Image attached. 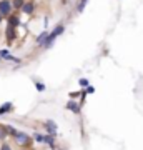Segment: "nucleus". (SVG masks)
<instances>
[{
    "instance_id": "obj_1",
    "label": "nucleus",
    "mask_w": 143,
    "mask_h": 150,
    "mask_svg": "<svg viewBox=\"0 0 143 150\" xmlns=\"http://www.w3.org/2000/svg\"><path fill=\"white\" fill-rule=\"evenodd\" d=\"M63 30H65V27L62 25V23H60V25H57V27L53 28L52 32H48L47 42H45V45H43V47H45V48H50V47H52V43L57 40V37H58L60 33H63Z\"/></svg>"
},
{
    "instance_id": "obj_2",
    "label": "nucleus",
    "mask_w": 143,
    "mask_h": 150,
    "mask_svg": "<svg viewBox=\"0 0 143 150\" xmlns=\"http://www.w3.org/2000/svg\"><path fill=\"white\" fill-rule=\"evenodd\" d=\"M12 2L10 0H0V13L4 17H10L12 13Z\"/></svg>"
},
{
    "instance_id": "obj_3",
    "label": "nucleus",
    "mask_w": 143,
    "mask_h": 150,
    "mask_svg": "<svg viewBox=\"0 0 143 150\" xmlns=\"http://www.w3.org/2000/svg\"><path fill=\"white\" fill-rule=\"evenodd\" d=\"M13 139H15V142H17L18 145H22V147L30 145V142H32V139H30V137H28L25 132H17V135L13 137Z\"/></svg>"
},
{
    "instance_id": "obj_4",
    "label": "nucleus",
    "mask_w": 143,
    "mask_h": 150,
    "mask_svg": "<svg viewBox=\"0 0 143 150\" xmlns=\"http://www.w3.org/2000/svg\"><path fill=\"white\" fill-rule=\"evenodd\" d=\"M43 125H45V129H47L48 135H53V137H57L58 127H57V123L53 122V120H45V122H43Z\"/></svg>"
},
{
    "instance_id": "obj_5",
    "label": "nucleus",
    "mask_w": 143,
    "mask_h": 150,
    "mask_svg": "<svg viewBox=\"0 0 143 150\" xmlns=\"http://www.w3.org/2000/svg\"><path fill=\"white\" fill-rule=\"evenodd\" d=\"M67 110H70V112H73V113H77V115H78L82 108H80V105L75 102V100H68V103H67Z\"/></svg>"
},
{
    "instance_id": "obj_6",
    "label": "nucleus",
    "mask_w": 143,
    "mask_h": 150,
    "mask_svg": "<svg viewBox=\"0 0 143 150\" xmlns=\"http://www.w3.org/2000/svg\"><path fill=\"white\" fill-rule=\"evenodd\" d=\"M33 10H35V5H33L32 2H25V5L22 7V12H23V13H27V15H32Z\"/></svg>"
},
{
    "instance_id": "obj_7",
    "label": "nucleus",
    "mask_w": 143,
    "mask_h": 150,
    "mask_svg": "<svg viewBox=\"0 0 143 150\" xmlns=\"http://www.w3.org/2000/svg\"><path fill=\"white\" fill-rule=\"evenodd\" d=\"M18 25H20V20H18V17H17V15H10V17H8V27L17 28Z\"/></svg>"
},
{
    "instance_id": "obj_8",
    "label": "nucleus",
    "mask_w": 143,
    "mask_h": 150,
    "mask_svg": "<svg viewBox=\"0 0 143 150\" xmlns=\"http://www.w3.org/2000/svg\"><path fill=\"white\" fill-rule=\"evenodd\" d=\"M47 37H48V32L45 30V32H42V33L37 37V43H38V45H45V42H47Z\"/></svg>"
},
{
    "instance_id": "obj_9",
    "label": "nucleus",
    "mask_w": 143,
    "mask_h": 150,
    "mask_svg": "<svg viewBox=\"0 0 143 150\" xmlns=\"http://www.w3.org/2000/svg\"><path fill=\"white\" fill-rule=\"evenodd\" d=\"M12 108H13L12 102H7L5 105H2V107H0V115H4V113H8V112L12 110Z\"/></svg>"
},
{
    "instance_id": "obj_10",
    "label": "nucleus",
    "mask_w": 143,
    "mask_h": 150,
    "mask_svg": "<svg viewBox=\"0 0 143 150\" xmlns=\"http://www.w3.org/2000/svg\"><path fill=\"white\" fill-rule=\"evenodd\" d=\"M25 5V2L23 0H12V7L17 8V10H22V7Z\"/></svg>"
},
{
    "instance_id": "obj_11",
    "label": "nucleus",
    "mask_w": 143,
    "mask_h": 150,
    "mask_svg": "<svg viewBox=\"0 0 143 150\" xmlns=\"http://www.w3.org/2000/svg\"><path fill=\"white\" fill-rule=\"evenodd\" d=\"M45 144L50 145L52 149H55V137L53 135H45Z\"/></svg>"
},
{
    "instance_id": "obj_12",
    "label": "nucleus",
    "mask_w": 143,
    "mask_h": 150,
    "mask_svg": "<svg viewBox=\"0 0 143 150\" xmlns=\"http://www.w3.org/2000/svg\"><path fill=\"white\" fill-rule=\"evenodd\" d=\"M7 38H8V42H12L15 38V28H12V27L7 28Z\"/></svg>"
},
{
    "instance_id": "obj_13",
    "label": "nucleus",
    "mask_w": 143,
    "mask_h": 150,
    "mask_svg": "<svg viewBox=\"0 0 143 150\" xmlns=\"http://www.w3.org/2000/svg\"><path fill=\"white\" fill-rule=\"evenodd\" d=\"M33 140H35V142H37V144H45V135H42V134H35L33 135Z\"/></svg>"
},
{
    "instance_id": "obj_14",
    "label": "nucleus",
    "mask_w": 143,
    "mask_h": 150,
    "mask_svg": "<svg viewBox=\"0 0 143 150\" xmlns=\"http://www.w3.org/2000/svg\"><path fill=\"white\" fill-rule=\"evenodd\" d=\"M33 83H35V88H37L38 92H45V83H43V82L33 80Z\"/></svg>"
},
{
    "instance_id": "obj_15",
    "label": "nucleus",
    "mask_w": 143,
    "mask_h": 150,
    "mask_svg": "<svg viewBox=\"0 0 143 150\" xmlns=\"http://www.w3.org/2000/svg\"><path fill=\"white\" fill-rule=\"evenodd\" d=\"M87 2H88V0H78V2H77V10H78V12H83L85 5H87Z\"/></svg>"
},
{
    "instance_id": "obj_16",
    "label": "nucleus",
    "mask_w": 143,
    "mask_h": 150,
    "mask_svg": "<svg viewBox=\"0 0 143 150\" xmlns=\"http://www.w3.org/2000/svg\"><path fill=\"white\" fill-rule=\"evenodd\" d=\"M5 60H8V62H13V64H20V59H18V57H13V55H7L5 57Z\"/></svg>"
},
{
    "instance_id": "obj_17",
    "label": "nucleus",
    "mask_w": 143,
    "mask_h": 150,
    "mask_svg": "<svg viewBox=\"0 0 143 150\" xmlns=\"http://www.w3.org/2000/svg\"><path fill=\"white\" fill-rule=\"evenodd\" d=\"M0 150H12V147L7 144V142H4V144L0 145Z\"/></svg>"
},
{
    "instance_id": "obj_18",
    "label": "nucleus",
    "mask_w": 143,
    "mask_h": 150,
    "mask_svg": "<svg viewBox=\"0 0 143 150\" xmlns=\"http://www.w3.org/2000/svg\"><path fill=\"white\" fill-rule=\"evenodd\" d=\"M78 83H80L82 87H88V80H87V79H80Z\"/></svg>"
},
{
    "instance_id": "obj_19",
    "label": "nucleus",
    "mask_w": 143,
    "mask_h": 150,
    "mask_svg": "<svg viewBox=\"0 0 143 150\" xmlns=\"http://www.w3.org/2000/svg\"><path fill=\"white\" fill-rule=\"evenodd\" d=\"M93 92H95V88H93L92 85H88L87 87V90H85V93H93Z\"/></svg>"
},
{
    "instance_id": "obj_20",
    "label": "nucleus",
    "mask_w": 143,
    "mask_h": 150,
    "mask_svg": "<svg viewBox=\"0 0 143 150\" xmlns=\"http://www.w3.org/2000/svg\"><path fill=\"white\" fill-rule=\"evenodd\" d=\"M70 97H72V98H75V97H78V92H72V93H70Z\"/></svg>"
},
{
    "instance_id": "obj_21",
    "label": "nucleus",
    "mask_w": 143,
    "mask_h": 150,
    "mask_svg": "<svg viewBox=\"0 0 143 150\" xmlns=\"http://www.w3.org/2000/svg\"><path fill=\"white\" fill-rule=\"evenodd\" d=\"M2 20H4V15H2V13H0V23H2Z\"/></svg>"
}]
</instances>
